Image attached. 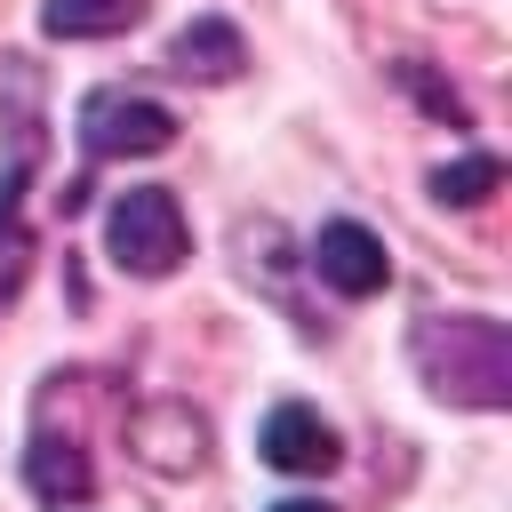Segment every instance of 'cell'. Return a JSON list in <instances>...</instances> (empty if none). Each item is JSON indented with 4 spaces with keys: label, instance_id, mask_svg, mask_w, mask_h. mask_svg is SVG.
<instances>
[{
    "label": "cell",
    "instance_id": "obj_1",
    "mask_svg": "<svg viewBox=\"0 0 512 512\" xmlns=\"http://www.w3.org/2000/svg\"><path fill=\"white\" fill-rule=\"evenodd\" d=\"M408 368L448 408H512V328L496 312H424L408 328Z\"/></svg>",
    "mask_w": 512,
    "mask_h": 512
},
{
    "label": "cell",
    "instance_id": "obj_2",
    "mask_svg": "<svg viewBox=\"0 0 512 512\" xmlns=\"http://www.w3.org/2000/svg\"><path fill=\"white\" fill-rule=\"evenodd\" d=\"M104 248H112L120 272H136V280H168V272L184 264V248H192L176 192H168V184H128V192L104 208Z\"/></svg>",
    "mask_w": 512,
    "mask_h": 512
},
{
    "label": "cell",
    "instance_id": "obj_3",
    "mask_svg": "<svg viewBox=\"0 0 512 512\" xmlns=\"http://www.w3.org/2000/svg\"><path fill=\"white\" fill-rule=\"evenodd\" d=\"M80 144H88V160H152L176 144V112L144 88H88L80 96Z\"/></svg>",
    "mask_w": 512,
    "mask_h": 512
},
{
    "label": "cell",
    "instance_id": "obj_4",
    "mask_svg": "<svg viewBox=\"0 0 512 512\" xmlns=\"http://www.w3.org/2000/svg\"><path fill=\"white\" fill-rule=\"evenodd\" d=\"M128 456L160 480H192L208 464V416L192 400H144L128 416Z\"/></svg>",
    "mask_w": 512,
    "mask_h": 512
},
{
    "label": "cell",
    "instance_id": "obj_5",
    "mask_svg": "<svg viewBox=\"0 0 512 512\" xmlns=\"http://www.w3.org/2000/svg\"><path fill=\"white\" fill-rule=\"evenodd\" d=\"M304 264L320 272V288H336V296H376L384 280H392V256H384V240L368 232V224H352V216H336V224H320L312 232V248H304Z\"/></svg>",
    "mask_w": 512,
    "mask_h": 512
},
{
    "label": "cell",
    "instance_id": "obj_6",
    "mask_svg": "<svg viewBox=\"0 0 512 512\" xmlns=\"http://www.w3.org/2000/svg\"><path fill=\"white\" fill-rule=\"evenodd\" d=\"M264 464L272 472H296V480H312V472H336V456H344V440H336V424L320 416V408H304V400H280L272 416H264Z\"/></svg>",
    "mask_w": 512,
    "mask_h": 512
},
{
    "label": "cell",
    "instance_id": "obj_7",
    "mask_svg": "<svg viewBox=\"0 0 512 512\" xmlns=\"http://www.w3.org/2000/svg\"><path fill=\"white\" fill-rule=\"evenodd\" d=\"M24 480L40 504H88L96 496V464L80 448V432H56L48 416L32 424V448H24Z\"/></svg>",
    "mask_w": 512,
    "mask_h": 512
},
{
    "label": "cell",
    "instance_id": "obj_8",
    "mask_svg": "<svg viewBox=\"0 0 512 512\" xmlns=\"http://www.w3.org/2000/svg\"><path fill=\"white\" fill-rule=\"evenodd\" d=\"M240 64H248V40H240L232 16H192V24L168 40V72H176V80L224 88V80H240Z\"/></svg>",
    "mask_w": 512,
    "mask_h": 512
},
{
    "label": "cell",
    "instance_id": "obj_9",
    "mask_svg": "<svg viewBox=\"0 0 512 512\" xmlns=\"http://www.w3.org/2000/svg\"><path fill=\"white\" fill-rule=\"evenodd\" d=\"M136 24H144V0H48L40 8L48 40H112V32H136Z\"/></svg>",
    "mask_w": 512,
    "mask_h": 512
},
{
    "label": "cell",
    "instance_id": "obj_10",
    "mask_svg": "<svg viewBox=\"0 0 512 512\" xmlns=\"http://www.w3.org/2000/svg\"><path fill=\"white\" fill-rule=\"evenodd\" d=\"M496 184H504V160H496V152H464V160L432 168V200H440V208H480Z\"/></svg>",
    "mask_w": 512,
    "mask_h": 512
},
{
    "label": "cell",
    "instance_id": "obj_11",
    "mask_svg": "<svg viewBox=\"0 0 512 512\" xmlns=\"http://www.w3.org/2000/svg\"><path fill=\"white\" fill-rule=\"evenodd\" d=\"M400 80H408V88H416V104H424V112H432V120H448V128H464V96H456V88H440V80H432V72H424V64H416V56H408V64H400Z\"/></svg>",
    "mask_w": 512,
    "mask_h": 512
},
{
    "label": "cell",
    "instance_id": "obj_12",
    "mask_svg": "<svg viewBox=\"0 0 512 512\" xmlns=\"http://www.w3.org/2000/svg\"><path fill=\"white\" fill-rule=\"evenodd\" d=\"M272 512H336V504H320V496H280Z\"/></svg>",
    "mask_w": 512,
    "mask_h": 512
}]
</instances>
